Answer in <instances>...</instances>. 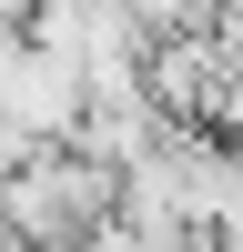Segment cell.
I'll list each match as a JSON object with an SVG mask.
<instances>
[{
  "instance_id": "7a4b0ae2",
  "label": "cell",
  "mask_w": 243,
  "mask_h": 252,
  "mask_svg": "<svg viewBox=\"0 0 243 252\" xmlns=\"http://www.w3.org/2000/svg\"><path fill=\"white\" fill-rule=\"evenodd\" d=\"M20 152H31V131H20V121H10V111H0V172H10V161H20Z\"/></svg>"
},
{
  "instance_id": "6da1fadb",
  "label": "cell",
  "mask_w": 243,
  "mask_h": 252,
  "mask_svg": "<svg viewBox=\"0 0 243 252\" xmlns=\"http://www.w3.org/2000/svg\"><path fill=\"white\" fill-rule=\"evenodd\" d=\"M112 212H122V172L101 152H81V141H31V152L0 172V222H10V242H31V252L81 242Z\"/></svg>"
}]
</instances>
